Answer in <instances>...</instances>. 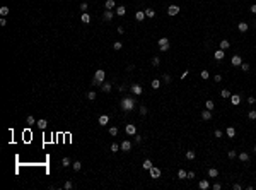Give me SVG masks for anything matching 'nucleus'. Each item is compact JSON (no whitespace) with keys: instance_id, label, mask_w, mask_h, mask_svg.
I'll list each match as a JSON object with an SVG mask.
<instances>
[{"instance_id":"nucleus-1","label":"nucleus","mask_w":256,"mask_h":190,"mask_svg":"<svg viewBox=\"0 0 256 190\" xmlns=\"http://www.w3.org/2000/svg\"><path fill=\"white\" fill-rule=\"evenodd\" d=\"M135 98H132V96H125V98L120 101V106H121V110L123 112H132L135 108Z\"/></svg>"},{"instance_id":"nucleus-2","label":"nucleus","mask_w":256,"mask_h":190,"mask_svg":"<svg viewBox=\"0 0 256 190\" xmlns=\"http://www.w3.org/2000/svg\"><path fill=\"white\" fill-rule=\"evenodd\" d=\"M104 79H106V72L102 70V69H98V70H96V74H94L92 84H94V86H101V84L104 82Z\"/></svg>"},{"instance_id":"nucleus-3","label":"nucleus","mask_w":256,"mask_h":190,"mask_svg":"<svg viewBox=\"0 0 256 190\" xmlns=\"http://www.w3.org/2000/svg\"><path fill=\"white\" fill-rule=\"evenodd\" d=\"M159 48H161V51H167V50L171 48L169 40H167V38H161V40H159Z\"/></svg>"},{"instance_id":"nucleus-4","label":"nucleus","mask_w":256,"mask_h":190,"mask_svg":"<svg viewBox=\"0 0 256 190\" xmlns=\"http://www.w3.org/2000/svg\"><path fill=\"white\" fill-rule=\"evenodd\" d=\"M167 14H169L171 17L178 16V14H179V7H178V5H169V7H167Z\"/></svg>"},{"instance_id":"nucleus-5","label":"nucleus","mask_w":256,"mask_h":190,"mask_svg":"<svg viewBox=\"0 0 256 190\" xmlns=\"http://www.w3.org/2000/svg\"><path fill=\"white\" fill-rule=\"evenodd\" d=\"M130 89H132V93H133L135 96H140V94H142V91H143L140 84H132V87H130Z\"/></svg>"},{"instance_id":"nucleus-6","label":"nucleus","mask_w":256,"mask_h":190,"mask_svg":"<svg viewBox=\"0 0 256 190\" xmlns=\"http://www.w3.org/2000/svg\"><path fill=\"white\" fill-rule=\"evenodd\" d=\"M125 132L128 134V135H135V134H137V127H135L133 123H128L125 127Z\"/></svg>"},{"instance_id":"nucleus-7","label":"nucleus","mask_w":256,"mask_h":190,"mask_svg":"<svg viewBox=\"0 0 256 190\" xmlns=\"http://www.w3.org/2000/svg\"><path fill=\"white\" fill-rule=\"evenodd\" d=\"M120 149H121L123 153H128V151H132V142H130V141H123L121 146H120Z\"/></svg>"},{"instance_id":"nucleus-8","label":"nucleus","mask_w":256,"mask_h":190,"mask_svg":"<svg viewBox=\"0 0 256 190\" xmlns=\"http://www.w3.org/2000/svg\"><path fill=\"white\" fill-rule=\"evenodd\" d=\"M149 171H150V176L152 178H159V176H161V168H157V166H152Z\"/></svg>"},{"instance_id":"nucleus-9","label":"nucleus","mask_w":256,"mask_h":190,"mask_svg":"<svg viewBox=\"0 0 256 190\" xmlns=\"http://www.w3.org/2000/svg\"><path fill=\"white\" fill-rule=\"evenodd\" d=\"M135 19H137L138 22H142L143 19H145V10H138V12H135Z\"/></svg>"},{"instance_id":"nucleus-10","label":"nucleus","mask_w":256,"mask_h":190,"mask_svg":"<svg viewBox=\"0 0 256 190\" xmlns=\"http://www.w3.org/2000/svg\"><path fill=\"white\" fill-rule=\"evenodd\" d=\"M237 158H239V159H241L243 163H248V161H249V154H248V153H244V151L237 154Z\"/></svg>"},{"instance_id":"nucleus-11","label":"nucleus","mask_w":256,"mask_h":190,"mask_svg":"<svg viewBox=\"0 0 256 190\" xmlns=\"http://www.w3.org/2000/svg\"><path fill=\"white\" fill-rule=\"evenodd\" d=\"M241 63H243V58L239 57V55H234L232 57V65H236V67H239Z\"/></svg>"},{"instance_id":"nucleus-12","label":"nucleus","mask_w":256,"mask_h":190,"mask_svg":"<svg viewBox=\"0 0 256 190\" xmlns=\"http://www.w3.org/2000/svg\"><path fill=\"white\" fill-rule=\"evenodd\" d=\"M38 127H39L41 130H45V128L48 127V122H46L45 118H39V120H38Z\"/></svg>"},{"instance_id":"nucleus-13","label":"nucleus","mask_w":256,"mask_h":190,"mask_svg":"<svg viewBox=\"0 0 256 190\" xmlns=\"http://www.w3.org/2000/svg\"><path fill=\"white\" fill-rule=\"evenodd\" d=\"M212 118V112L210 110H203L202 112V120H210Z\"/></svg>"},{"instance_id":"nucleus-14","label":"nucleus","mask_w":256,"mask_h":190,"mask_svg":"<svg viewBox=\"0 0 256 190\" xmlns=\"http://www.w3.org/2000/svg\"><path fill=\"white\" fill-rule=\"evenodd\" d=\"M108 122H109V116H108V115H101V116H99V125H102V127H104Z\"/></svg>"},{"instance_id":"nucleus-15","label":"nucleus","mask_w":256,"mask_h":190,"mask_svg":"<svg viewBox=\"0 0 256 190\" xmlns=\"http://www.w3.org/2000/svg\"><path fill=\"white\" fill-rule=\"evenodd\" d=\"M208 176H210V178H217V176H219V169H217V168H210V169H208Z\"/></svg>"},{"instance_id":"nucleus-16","label":"nucleus","mask_w":256,"mask_h":190,"mask_svg":"<svg viewBox=\"0 0 256 190\" xmlns=\"http://www.w3.org/2000/svg\"><path fill=\"white\" fill-rule=\"evenodd\" d=\"M237 29H239L241 33H246V31L249 29V26L246 24V22H239V24H237Z\"/></svg>"},{"instance_id":"nucleus-17","label":"nucleus","mask_w":256,"mask_h":190,"mask_svg":"<svg viewBox=\"0 0 256 190\" xmlns=\"http://www.w3.org/2000/svg\"><path fill=\"white\" fill-rule=\"evenodd\" d=\"M225 134H227L229 139H232V137H236V128H234V127H229L227 130H225Z\"/></svg>"},{"instance_id":"nucleus-18","label":"nucleus","mask_w":256,"mask_h":190,"mask_svg":"<svg viewBox=\"0 0 256 190\" xmlns=\"http://www.w3.org/2000/svg\"><path fill=\"white\" fill-rule=\"evenodd\" d=\"M111 87H113V86H111V82H102V84H101V89H102L104 93H109Z\"/></svg>"},{"instance_id":"nucleus-19","label":"nucleus","mask_w":256,"mask_h":190,"mask_svg":"<svg viewBox=\"0 0 256 190\" xmlns=\"http://www.w3.org/2000/svg\"><path fill=\"white\" fill-rule=\"evenodd\" d=\"M198 187H200V190H207L208 187H210V183H208V180H202V182L198 183Z\"/></svg>"},{"instance_id":"nucleus-20","label":"nucleus","mask_w":256,"mask_h":190,"mask_svg":"<svg viewBox=\"0 0 256 190\" xmlns=\"http://www.w3.org/2000/svg\"><path fill=\"white\" fill-rule=\"evenodd\" d=\"M113 16H114L113 10H108V9H106V12H104V16H102V17H104V21H111V19H113Z\"/></svg>"},{"instance_id":"nucleus-21","label":"nucleus","mask_w":256,"mask_h":190,"mask_svg":"<svg viewBox=\"0 0 256 190\" xmlns=\"http://www.w3.org/2000/svg\"><path fill=\"white\" fill-rule=\"evenodd\" d=\"M116 14H118V16H125V14H126V7H125V5H118Z\"/></svg>"},{"instance_id":"nucleus-22","label":"nucleus","mask_w":256,"mask_h":190,"mask_svg":"<svg viewBox=\"0 0 256 190\" xmlns=\"http://www.w3.org/2000/svg\"><path fill=\"white\" fill-rule=\"evenodd\" d=\"M231 101H232V104H239L241 103V96L239 94H232L231 96Z\"/></svg>"},{"instance_id":"nucleus-23","label":"nucleus","mask_w":256,"mask_h":190,"mask_svg":"<svg viewBox=\"0 0 256 190\" xmlns=\"http://www.w3.org/2000/svg\"><path fill=\"white\" fill-rule=\"evenodd\" d=\"M152 166H154V165H152V161H150V159H145V161L142 163V168H143V169H150Z\"/></svg>"},{"instance_id":"nucleus-24","label":"nucleus","mask_w":256,"mask_h":190,"mask_svg":"<svg viewBox=\"0 0 256 190\" xmlns=\"http://www.w3.org/2000/svg\"><path fill=\"white\" fill-rule=\"evenodd\" d=\"M145 17H149V19L155 17V10H154V9H147V10H145Z\"/></svg>"},{"instance_id":"nucleus-25","label":"nucleus","mask_w":256,"mask_h":190,"mask_svg":"<svg viewBox=\"0 0 256 190\" xmlns=\"http://www.w3.org/2000/svg\"><path fill=\"white\" fill-rule=\"evenodd\" d=\"M224 57H225L224 50H217V51H215V60H222Z\"/></svg>"},{"instance_id":"nucleus-26","label":"nucleus","mask_w":256,"mask_h":190,"mask_svg":"<svg viewBox=\"0 0 256 190\" xmlns=\"http://www.w3.org/2000/svg\"><path fill=\"white\" fill-rule=\"evenodd\" d=\"M114 0H106V9H108V10H113L114 9Z\"/></svg>"},{"instance_id":"nucleus-27","label":"nucleus","mask_w":256,"mask_h":190,"mask_svg":"<svg viewBox=\"0 0 256 190\" xmlns=\"http://www.w3.org/2000/svg\"><path fill=\"white\" fill-rule=\"evenodd\" d=\"M80 21L84 22V24H87V22H91V16H89V14H82V16H80Z\"/></svg>"},{"instance_id":"nucleus-28","label":"nucleus","mask_w":256,"mask_h":190,"mask_svg":"<svg viewBox=\"0 0 256 190\" xmlns=\"http://www.w3.org/2000/svg\"><path fill=\"white\" fill-rule=\"evenodd\" d=\"M195 158H196L195 151H186V159H190V161H193Z\"/></svg>"},{"instance_id":"nucleus-29","label":"nucleus","mask_w":256,"mask_h":190,"mask_svg":"<svg viewBox=\"0 0 256 190\" xmlns=\"http://www.w3.org/2000/svg\"><path fill=\"white\" fill-rule=\"evenodd\" d=\"M229 46H231V43H229L227 40H222V41H220V50H227Z\"/></svg>"},{"instance_id":"nucleus-30","label":"nucleus","mask_w":256,"mask_h":190,"mask_svg":"<svg viewBox=\"0 0 256 190\" xmlns=\"http://www.w3.org/2000/svg\"><path fill=\"white\" fill-rule=\"evenodd\" d=\"M138 112H140V115H142V116H145V115H147V112H149V110H147V106H145V104H142V106L138 108Z\"/></svg>"},{"instance_id":"nucleus-31","label":"nucleus","mask_w":256,"mask_h":190,"mask_svg":"<svg viewBox=\"0 0 256 190\" xmlns=\"http://www.w3.org/2000/svg\"><path fill=\"white\" fill-rule=\"evenodd\" d=\"M186 171H184V169H179V171H178V178H179V180H184V178H186Z\"/></svg>"},{"instance_id":"nucleus-32","label":"nucleus","mask_w":256,"mask_h":190,"mask_svg":"<svg viewBox=\"0 0 256 190\" xmlns=\"http://www.w3.org/2000/svg\"><path fill=\"white\" fill-rule=\"evenodd\" d=\"M220 96H222V98H231V93H229V89H222V91H220Z\"/></svg>"},{"instance_id":"nucleus-33","label":"nucleus","mask_w":256,"mask_h":190,"mask_svg":"<svg viewBox=\"0 0 256 190\" xmlns=\"http://www.w3.org/2000/svg\"><path fill=\"white\" fill-rule=\"evenodd\" d=\"M152 65H154V67L161 65V57H154V58H152Z\"/></svg>"},{"instance_id":"nucleus-34","label":"nucleus","mask_w":256,"mask_h":190,"mask_svg":"<svg viewBox=\"0 0 256 190\" xmlns=\"http://www.w3.org/2000/svg\"><path fill=\"white\" fill-rule=\"evenodd\" d=\"M205 106H207V110H213V108H215V104H213V101H212V99H208L207 103H205Z\"/></svg>"},{"instance_id":"nucleus-35","label":"nucleus","mask_w":256,"mask_h":190,"mask_svg":"<svg viewBox=\"0 0 256 190\" xmlns=\"http://www.w3.org/2000/svg\"><path fill=\"white\" fill-rule=\"evenodd\" d=\"M152 87H154V89H159V87H161V81H159V79H154V81H152Z\"/></svg>"},{"instance_id":"nucleus-36","label":"nucleus","mask_w":256,"mask_h":190,"mask_svg":"<svg viewBox=\"0 0 256 190\" xmlns=\"http://www.w3.org/2000/svg\"><path fill=\"white\" fill-rule=\"evenodd\" d=\"M87 99H89V101H94V99H96V93L89 91V93H87Z\"/></svg>"},{"instance_id":"nucleus-37","label":"nucleus","mask_w":256,"mask_h":190,"mask_svg":"<svg viewBox=\"0 0 256 190\" xmlns=\"http://www.w3.org/2000/svg\"><path fill=\"white\" fill-rule=\"evenodd\" d=\"M63 188H65V190H70V188H73V183L70 182V180H67V182H65V185H63Z\"/></svg>"},{"instance_id":"nucleus-38","label":"nucleus","mask_w":256,"mask_h":190,"mask_svg":"<svg viewBox=\"0 0 256 190\" xmlns=\"http://www.w3.org/2000/svg\"><path fill=\"white\" fill-rule=\"evenodd\" d=\"M248 118L249 120H256V110H251V112L248 113Z\"/></svg>"},{"instance_id":"nucleus-39","label":"nucleus","mask_w":256,"mask_h":190,"mask_svg":"<svg viewBox=\"0 0 256 190\" xmlns=\"http://www.w3.org/2000/svg\"><path fill=\"white\" fill-rule=\"evenodd\" d=\"M72 166H73V169H75V171H79V169L82 168V163H80V161H75Z\"/></svg>"},{"instance_id":"nucleus-40","label":"nucleus","mask_w":256,"mask_h":190,"mask_svg":"<svg viewBox=\"0 0 256 190\" xmlns=\"http://www.w3.org/2000/svg\"><path fill=\"white\" fill-rule=\"evenodd\" d=\"M120 151V146L116 144V142H114V144H111V153H118Z\"/></svg>"},{"instance_id":"nucleus-41","label":"nucleus","mask_w":256,"mask_h":190,"mask_svg":"<svg viewBox=\"0 0 256 190\" xmlns=\"http://www.w3.org/2000/svg\"><path fill=\"white\" fill-rule=\"evenodd\" d=\"M109 135H113V137L118 135V128H116V127H111V128H109Z\"/></svg>"},{"instance_id":"nucleus-42","label":"nucleus","mask_w":256,"mask_h":190,"mask_svg":"<svg viewBox=\"0 0 256 190\" xmlns=\"http://www.w3.org/2000/svg\"><path fill=\"white\" fill-rule=\"evenodd\" d=\"M0 14H2V17H5L9 14V7H2L0 9Z\"/></svg>"},{"instance_id":"nucleus-43","label":"nucleus","mask_w":256,"mask_h":190,"mask_svg":"<svg viewBox=\"0 0 256 190\" xmlns=\"http://www.w3.org/2000/svg\"><path fill=\"white\" fill-rule=\"evenodd\" d=\"M113 48H114V50H121V48H123V43H121V41H116V43L113 45Z\"/></svg>"},{"instance_id":"nucleus-44","label":"nucleus","mask_w":256,"mask_h":190,"mask_svg":"<svg viewBox=\"0 0 256 190\" xmlns=\"http://www.w3.org/2000/svg\"><path fill=\"white\" fill-rule=\"evenodd\" d=\"M241 69H243V72H248L249 70V63H246V62L241 63Z\"/></svg>"},{"instance_id":"nucleus-45","label":"nucleus","mask_w":256,"mask_h":190,"mask_svg":"<svg viewBox=\"0 0 256 190\" xmlns=\"http://www.w3.org/2000/svg\"><path fill=\"white\" fill-rule=\"evenodd\" d=\"M61 165L65 166V168H67V166H70V159H68V158H63V159H61Z\"/></svg>"},{"instance_id":"nucleus-46","label":"nucleus","mask_w":256,"mask_h":190,"mask_svg":"<svg viewBox=\"0 0 256 190\" xmlns=\"http://www.w3.org/2000/svg\"><path fill=\"white\" fill-rule=\"evenodd\" d=\"M26 122H27V123H29V125H33V123H36V120H34V116H31V115H29V116H27V120H26Z\"/></svg>"},{"instance_id":"nucleus-47","label":"nucleus","mask_w":256,"mask_h":190,"mask_svg":"<svg viewBox=\"0 0 256 190\" xmlns=\"http://www.w3.org/2000/svg\"><path fill=\"white\" fill-rule=\"evenodd\" d=\"M162 79H164V82H166V84H169V82H171V75H169V74H164V77H162Z\"/></svg>"},{"instance_id":"nucleus-48","label":"nucleus","mask_w":256,"mask_h":190,"mask_svg":"<svg viewBox=\"0 0 256 190\" xmlns=\"http://www.w3.org/2000/svg\"><path fill=\"white\" fill-rule=\"evenodd\" d=\"M208 77H210L208 70H202V79H208Z\"/></svg>"},{"instance_id":"nucleus-49","label":"nucleus","mask_w":256,"mask_h":190,"mask_svg":"<svg viewBox=\"0 0 256 190\" xmlns=\"http://www.w3.org/2000/svg\"><path fill=\"white\" fill-rule=\"evenodd\" d=\"M236 156H237V153H236V151H229V159H234Z\"/></svg>"},{"instance_id":"nucleus-50","label":"nucleus","mask_w":256,"mask_h":190,"mask_svg":"<svg viewBox=\"0 0 256 190\" xmlns=\"http://www.w3.org/2000/svg\"><path fill=\"white\" fill-rule=\"evenodd\" d=\"M186 178H188V180H191V178H195V171H188Z\"/></svg>"},{"instance_id":"nucleus-51","label":"nucleus","mask_w":256,"mask_h":190,"mask_svg":"<svg viewBox=\"0 0 256 190\" xmlns=\"http://www.w3.org/2000/svg\"><path fill=\"white\" fill-rule=\"evenodd\" d=\"M80 10H82V12L87 10V4H85V2H82V4H80Z\"/></svg>"},{"instance_id":"nucleus-52","label":"nucleus","mask_w":256,"mask_h":190,"mask_svg":"<svg viewBox=\"0 0 256 190\" xmlns=\"http://www.w3.org/2000/svg\"><path fill=\"white\" fill-rule=\"evenodd\" d=\"M254 101H256L254 96H249V98H248V103H249V104H254Z\"/></svg>"},{"instance_id":"nucleus-53","label":"nucleus","mask_w":256,"mask_h":190,"mask_svg":"<svg viewBox=\"0 0 256 190\" xmlns=\"http://www.w3.org/2000/svg\"><path fill=\"white\" fill-rule=\"evenodd\" d=\"M232 188H234V190H241V188H243V185H239V183H234V185H232Z\"/></svg>"},{"instance_id":"nucleus-54","label":"nucleus","mask_w":256,"mask_h":190,"mask_svg":"<svg viewBox=\"0 0 256 190\" xmlns=\"http://www.w3.org/2000/svg\"><path fill=\"white\" fill-rule=\"evenodd\" d=\"M222 188V185H220V183H213V190H220Z\"/></svg>"},{"instance_id":"nucleus-55","label":"nucleus","mask_w":256,"mask_h":190,"mask_svg":"<svg viewBox=\"0 0 256 190\" xmlns=\"http://www.w3.org/2000/svg\"><path fill=\"white\" fill-rule=\"evenodd\" d=\"M135 142H142V135H137V134H135Z\"/></svg>"},{"instance_id":"nucleus-56","label":"nucleus","mask_w":256,"mask_h":190,"mask_svg":"<svg viewBox=\"0 0 256 190\" xmlns=\"http://www.w3.org/2000/svg\"><path fill=\"white\" fill-rule=\"evenodd\" d=\"M116 31H118V34H123V33H125V29H123L121 26H120V28H116Z\"/></svg>"},{"instance_id":"nucleus-57","label":"nucleus","mask_w":256,"mask_h":190,"mask_svg":"<svg viewBox=\"0 0 256 190\" xmlns=\"http://www.w3.org/2000/svg\"><path fill=\"white\" fill-rule=\"evenodd\" d=\"M7 24V21H5V17H2V19H0V26H5Z\"/></svg>"},{"instance_id":"nucleus-58","label":"nucleus","mask_w":256,"mask_h":190,"mask_svg":"<svg viewBox=\"0 0 256 190\" xmlns=\"http://www.w3.org/2000/svg\"><path fill=\"white\" fill-rule=\"evenodd\" d=\"M220 81H222V75L217 74V75H215V82H220Z\"/></svg>"},{"instance_id":"nucleus-59","label":"nucleus","mask_w":256,"mask_h":190,"mask_svg":"<svg viewBox=\"0 0 256 190\" xmlns=\"http://www.w3.org/2000/svg\"><path fill=\"white\" fill-rule=\"evenodd\" d=\"M215 137H222V130H215Z\"/></svg>"},{"instance_id":"nucleus-60","label":"nucleus","mask_w":256,"mask_h":190,"mask_svg":"<svg viewBox=\"0 0 256 190\" xmlns=\"http://www.w3.org/2000/svg\"><path fill=\"white\" fill-rule=\"evenodd\" d=\"M251 12H253V14H256V4H254V5H251Z\"/></svg>"},{"instance_id":"nucleus-61","label":"nucleus","mask_w":256,"mask_h":190,"mask_svg":"<svg viewBox=\"0 0 256 190\" xmlns=\"http://www.w3.org/2000/svg\"><path fill=\"white\" fill-rule=\"evenodd\" d=\"M254 153H256V146H254Z\"/></svg>"}]
</instances>
